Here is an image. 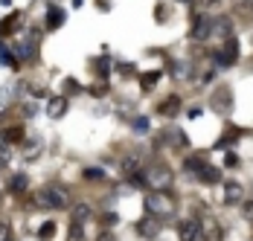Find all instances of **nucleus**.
Returning <instances> with one entry per match:
<instances>
[{
  "instance_id": "nucleus-1",
  "label": "nucleus",
  "mask_w": 253,
  "mask_h": 241,
  "mask_svg": "<svg viewBox=\"0 0 253 241\" xmlns=\"http://www.w3.org/2000/svg\"><path fill=\"white\" fill-rule=\"evenodd\" d=\"M143 203H146V212L154 218H172L177 212V203L169 192H149Z\"/></svg>"
},
{
  "instance_id": "nucleus-2",
  "label": "nucleus",
  "mask_w": 253,
  "mask_h": 241,
  "mask_svg": "<svg viewBox=\"0 0 253 241\" xmlns=\"http://www.w3.org/2000/svg\"><path fill=\"white\" fill-rule=\"evenodd\" d=\"M172 180H175V174H172L169 166H152V169H146V183L152 186L154 192H169Z\"/></svg>"
},
{
  "instance_id": "nucleus-3",
  "label": "nucleus",
  "mask_w": 253,
  "mask_h": 241,
  "mask_svg": "<svg viewBox=\"0 0 253 241\" xmlns=\"http://www.w3.org/2000/svg\"><path fill=\"white\" fill-rule=\"evenodd\" d=\"M35 203L44 206V209H64L67 206V192L58 189V186H47L35 195Z\"/></svg>"
},
{
  "instance_id": "nucleus-4",
  "label": "nucleus",
  "mask_w": 253,
  "mask_h": 241,
  "mask_svg": "<svg viewBox=\"0 0 253 241\" xmlns=\"http://www.w3.org/2000/svg\"><path fill=\"white\" fill-rule=\"evenodd\" d=\"M210 108H212L215 114H221V117H227L230 111H233V90H230L227 84H218V87L212 90V96H210Z\"/></svg>"
},
{
  "instance_id": "nucleus-5",
  "label": "nucleus",
  "mask_w": 253,
  "mask_h": 241,
  "mask_svg": "<svg viewBox=\"0 0 253 241\" xmlns=\"http://www.w3.org/2000/svg\"><path fill=\"white\" fill-rule=\"evenodd\" d=\"M35 47H38V29H29V35H24V38L15 44V55H18V61L32 58V55H35Z\"/></svg>"
},
{
  "instance_id": "nucleus-6",
  "label": "nucleus",
  "mask_w": 253,
  "mask_h": 241,
  "mask_svg": "<svg viewBox=\"0 0 253 241\" xmlns=\"http://www.w3.org/2000/svg\"><path fill=\"white\" fill-rule=\"evenodd\" d=\"M160 227H163V224H160V218L149 215V218H143V221H137V227H134V230H137V236H140V239L154 241L157 236H160Z\"/></svg>"
},
{
  "instance_id": "nucleus-7",
  "label": "nucleus",
  "mask_w": 253,
  "mask_h": 241,
  "mask_svg": "<svg viewBox=\"0 0 253 241\" xmlns=\"http://www.w3.org/2000/svg\"><path fill=\"white\" fill-rule=\"evenodd\" d=\"M198 236H201V221L183 218V221L177 224V239L180 241H198Z\"/></svg>"
},
{
  "instance_id": "nucleus-8",
  "label": "nucleus",
  "mask_w": 253,
  "mask_h": 241,
  "mask_svg": "<svg viewBox=\"0 0 253 241\" xmlns=\"http://www.w3.org/2000/svg\"><path fill=\"white\" fill-rule=\"evenodd\" d=\"M212 26H215L212 18L198 15V18H195V24H192V38H195V41H207V38L212 35Z\"/></svg>"
},
{
  "instance_id": "nucleus-9",
  "label": "nucleus",
  "mask_w": 253,
  "mask_h": 241,
  "mask_svg": "<svg viewBox=\"0 0 253 241\" xmlns=\"http://www.w3.org/2000/svg\"><path fill=\"white\" fill-rule=\"evenodd\" d=\"M24 24V15H21V9H15V12H9L3 21H0V35L3 38H9V35H15V29Z\"/></svg>"
},
{
  "instance_id": "nucleus-10",
  "label": "nucleus",
  "mask_w": 253,
  "mask_h": 241,
  "mask_svg": "<svg viewBox=\"0 0 253 241\" xmlns=\"http://www.w3.org/2000/svg\"><path fill=\"white\" fill-rule=\"evenodd\" d=\"M180 108H183V102L177 96H169V99H163L160 105H157V114L163 117V120H175L177 114H180Z\"/></svg>"
},
{
  "instance_id": "nucleus-11",
  "label": "nucleus",
  "mask_w": 253,
  "mask_h": 241,
  "mask_svg": "<svg viewBox=\"0 0 253 241\" xmlns=\"http://www.w3.org/2000/svg\"><path fill=\"white\" fill-rule=\"evenodd\" d=\"M64 21H67V12H64L61 6H50V9H47V18H44V26H47L50 32H55V29L64 26Z\"/></svg>"
},
{
  "instance_id": "nucleus-12",
  "label": "nucleus",
  "mask_w": 253,
  "mask_h": 241,
  "mask_svg": "<svg viewBox=\"0 0 253 241\" xmlns=\"http://www.w3.org/2000/svg\"><path fill=\"white\" fill-rule=\"evenodd\" d=\"M242 195H245L242 183H236V180H227V183H224V203H227V206L242 203Z\"/></svg>"
},
{
  "instance_id": "nucleus-13",
  "label": "nucleus",
  "mask_w": 253,
  "mask_h": 241,
  "mask_svg": "<svg viewBox=\"0 0 253 241\" xmlns=\"http://www.w3.org/2000/svg\"><path fill=\"white\" fill-rule=\"evenodd\" d=\"M67 114V96H52L47 102V117L52 120H58V117H64Z\"/></svg>"
},
{
  "instance_id": "nucleus-14",
  "label": "nucleus",
  "mask_w": 253,
  "mask_h": 241,
  "mask_svg": "<svg viewBox=\"0 0 253 241\" xmlns=\"http://www.w3.org/2000/svg\"><path fill=\"white\" fill-rule=\"evenodd\" d=\"M0 137H3V143H24L26 131H24V125H9V128L0 131Z\"/></svg>"
},
{
  "instance_id": "nucleus-15",
  "label": "nucleus",
  "mask_w": 253,
  "mask_h": 241,
  "mask_svg": "<svg viewBox=\"0 0 253 241\" xmlns=\"http://www.w3.org/2000/svg\"><path fill=\"white\" fill-rule=\"evenodd\" d=\"M198 180H201V183H207V186H215V183L221 180V171L215 169V166H204V169L198 171Z\"/></svg>"
},
{
  "instance_id": "nucleus-16",
  "label": "nucleus",
  "mask_w": 253,
  "mask_h": 241,
  "mask_svg": "<svg viewBox=\"0 0 253 241\" xmlns=\"http://www.w3.org/2000/svg\"><path fill=\"white\" fill-rule=\"evenodd\" d=\"M70 218H73V224H84L87 218H93V209H90L87 203H76L73 212H70Z\"/></svg>"
},
{
  "instance_id": "nucleus-17",
  "label": "nucleus",
  "mask_w": 253,
  "mask_h": 241,
  "mask_svg": "<svg viewBox=\"0 0 253 241\" xmlns=\"http://www.w3.org/2000/svg\"><path fill=\"white\" fill-rule=\"evenodd\" d=\"M207 166V160H204V154H192V157H186L183 160V169L186 171H192V174H198V171Z\"/></svg>"
},
{
  "instance_id": "nucleus-18",
  "label": "nucleus",
  "mask_w": 253,
  "mask_h": 241,
  "mask_svg": "<svg viewBox=\"0 0 253 241\" xmlns=\"http://www.w3.org/2000/svg\"><path fill=\"white\" fill-rule=\"evenodd\" d=\"M212 35H224V38H230V35H233V24H230V18H215Z\"/></svg>"
},
{
  "instance_id": "nucleus-19",
  "label": "nucleus",
  "mask_w": 253,
  "mask_h": 241,
  "mask_svg": "<svg viewBox=\"0 0 253 241\" xmlns=\"http://www.w3.org/2000/svg\"><path fill=\"white\" fill-rule=\"evenodd\" d=\"M26 186H29V177H26V174H15V177L9 180V192H15V195H21Z\"/></svg>"
},
{
  "instance_id": "nucleus-20",
  "label": "nucleus",
  "mask_w": 253,
  "mask_h": 241,
  "mask_svg": "<svg viewBox=\"0 0 253 241\" xmlns=\"http://www.w3.org/2000/svg\"><path fill=\"white\" fill-rule=\"evenodd\" d=\"M111 55H102V58H96L93 61V67H96V73H99V79H108V73H111Z\"/></svg>"
},
{
  "instance_id": "nucleus-21",
  "label": "nucleus",
  "mask_w": 253,
  "mask_h": 241,
  "mask_svg": "<svg viewBox=\"0 0 253 241\" xmlns=\"http://www.w3.org/2000/svg\"><path fill=\"white\" fill-rule=\"evenodd\" d=\"M160 79H163V73H160V70H152V73H146V76H143V81H140V84H143V90H152Z\"/></svg>"
},
{
  "instance_id": "nucleus-22",
  "label": "nucleus",
  "mask_w": 253,
  "mask_h": 241,
  "mask_svg": "<svg viewBox=\"0 0 253 241\" xmlns=\"http://www.w3.org/2000/svg\"><path fill=\"white\" fill-rule=\"evenodd\" d=\"M131 131L134 134H149V120L146 117H134L131 120Z\"/></svg>"
},
{
  "instance_id": "nucleus-23",
  "label": "nucleus",
  "mask_w": 253,
  "mask_h": 241,
  "mask_svg": "<svg viewBox=\"0 0 253 241\" xmlns=\"http://www.w3.org/2000/svg\"><path fill=\"white\" fill-rule=\"evenodd\" d=\"M41 154V140H32V143L26 145V151H24V160H35Z\"/></svg>"
},
{
  "instance_id": "nucleus-24",
  "label": "nucleus",
  "mask_w": 253,
  "mask_h": 241,
  "mask_svg": "<svg viewBox=\"0 0 253 241\" xmlns=\"http://www.w3.org/2000/svg\"><path fill=\"white\" fill-rule=\"evenodd\" d=\"M67 241H84V230H82V224H70Z\"/></svg>"
},
{
  "instance_id": "nucleus-25",
  "label": "nucleus",
  "mask_w": 253,
  "mask_h": 241,
  "mask_svg": "<svg viewBox=\"0 0 253 241\" xmlns=\"http://www.w3.org/2000/svg\"><path fill=\"white\" fill-rule=\"evenodd\" d=\"M154 21H160V24L169 21V6H166V3H157V6H154Z\"/></svg>"
},
{
  "instance_id": "nucleus-26",
  "label": "nucleus",
  "mask_w": 253,
  "mask_h": 241,
  "mask_svg": "<svg viewBox=\"0 0 253 241\" xmlns=\"http://www.w3.org/2000/svg\"><path fill=\"white\" fill-rule=\"evenodd\" d=\"M52 236H55V224H52V221H47V224H44V227L38 230V239L47 241V239H52Z\"/></svg>"
},
{
  "instance_id": "nucleus-27",
  "label": "nucleus",
  "mask_w": 253,
  "mask_h": 241,
  "mask_svg": "<svg viewBox=\"0 0 253 241\" xmlns=\"http://www.w3.org/2000/svg\"><path fill=\"white\" fill-rule=\"evenodd\" d=\"M102 177H105L102 169H84V180H102Z\"/></svg>"
},
{
  "instance_id": "nucleus-28",
  "label": "nucleus",
  "mask_w": 253,
  "mask_h": 241,
  "mask_svg": "<svg viewBox=\"0 0 253 241\" xmlns=\"http://www.w3.org/2000/svg\"><path fill=\"white\" fill-rule=\"evenodd\" d=\"M79 90H82V87H79V81H73V79H64V93H70V96H73V93H79Z\"/></svg>"
},
{
  "instance_id": "nucleus-29",
  "label": "nucleus",
  "mask_w": 253,
  "mask_h": 241,
  "mask_svg": "<svg viewBox=\"0 0 253 241\" xmlns=\"http://www.w3.org/2000/svg\"><path fill=\"white\" fill-rule=\"evenodd\" d=\"M117 221H120L117 212H105V215H102V224H105V227H117Z\"/></svg>"
},
{
  "instance_id": "nucleus-30",
  "label": "nucleus",
  "mask_w": 253,
  "mask_h": 241,
  "mask_svg": "<svg viewBox=\"0 0 253 241\" xmlns=\"http://www.w3.org/2000/svg\"><path fill=\"white\" fill-rule=\"evenodd\" d=\"M0 241H12V230L6 221H0Z\"/></svg>"
},
{
  "instance_id": "nucleus-31",
  "label": "nucleus",
  "mask_w": 253,
  "mask_h": 241,
  "mask_svg": "<svg viewBox=\"0 0 253 241\" xmlns=\"http://www.w3.org/2000/svg\"><path fill=\"white\" fill-rule=\"evenodd\" d=\"M242 212H245V218H251L253 221V198L251 201H242Z\"/></svg>"
},
{
  "instance_id": "nucleus-32",
  "label": "nucleus",
  "mask_w": 253,
  "mask_h": 241,
  "mask_svg": "<svg viewBox=\"0 0 253 241\" xmlns=\"http://www.w3.org/2000/svg\"><path fill=\"white\" fill-rule=\"evenodd\" d=\"M0 61H3V64H15V61H12V52H9V47H0Z\"/></svg>"
},
{
  "instance_id": "nucleus-33",
  "label": "nucleus",
  "mask_w": 253,
  "mask_h": 241,
  "mask_svg": "<svg viewBox=\"0 0 253 241\" xmlns=\"http://www.w3.org/2000/svg\"><path fill=\"white\" fill-rule=\"evenodd\" d=\"M221 0H195V6L198 9H212V6H218Z\"/></svg>"
},
{
  "instance_id": "nucleus-34",
  "label": "nucleus",
  "mask_w": 253,
  "mask_h": 241,
  "mask_svg": "<svg viewBox=\"0 0 253 241\" xmlns=\"http://www.w3.org/2000/svg\"><path fill=\"white\" fill-rule=\"evenodd\" d=\"M236 163H239V157H236V154L230 151L227 157H224V166H236Z\"/></svg>"
},
{
  "instance_id": "nucleus-35",
  "label": "nucleus",
  "mask_w": 253,
  "mask_h": 241,
  "mask_svg": "<svg viewBox=\"0 0 253 241\" xmlns=\"http://www.w3.org/2000/svg\"><path fill=\"white\" fill-rule=\"evenodd\" d=\"M6 160H9V145L0 148V163H6Z\"/></svg>"
},
{
  "instance_id": "nucleus-36",
  "label": "nucleus",
  "mask_w": 253,
  "mask_h": 241,
  "mask_svg": "<svg viewBox=\"0 0 253 241\" xmlns=\"http://www.w3.org/2000/svg\"><path fill=\"white\" fill-rule=\"evenodd\" d=\"M120 73H126V76H131V73H134V64H120Z\"/></svg>"
},
{
  "instance_id": "nucleus-37",
  "label": "nucleus",
  "mask_w": 253,
  "mask_h": 241,
  "mask_svg": "<svg viewBox=\"0 0 253 241\" xmlns=\"http://www.w3.org/2000/svg\"><path fill=\"white\" fill-rule=\"evenodd\" d=\"M96 241H117V239H114V233H102Z\"/></svg>"
},
{
  "instance_id": "nucleus-38",
  "label": "nucleus",
  "mask_w": 253,
  "mask_h": 241,
  "mask_svg": "<svg viewBox=\"0 0 253 241\" xmlns=\"http://www.w3.org/2000/svg\"><path fill=\"white\" fill-rule=\"evenodd\" d=\"M175 3H192V0H175Z\"/></svg>"
},
{
  "instance_id": "nucleus-39",
  "label": "nucleus",
  "mask_w": 253,
  "mask_h": 241,
  "mask_svg": "<svg viewBox=\"0 0 253 241\" xmlns=\"http://www.w3.org/2000/svg\"><path fill=\"white\" fill-rule=\"evenodd\" d=\"M251 9H253V6H251Z\"/></svg>"
}]
</instances>
